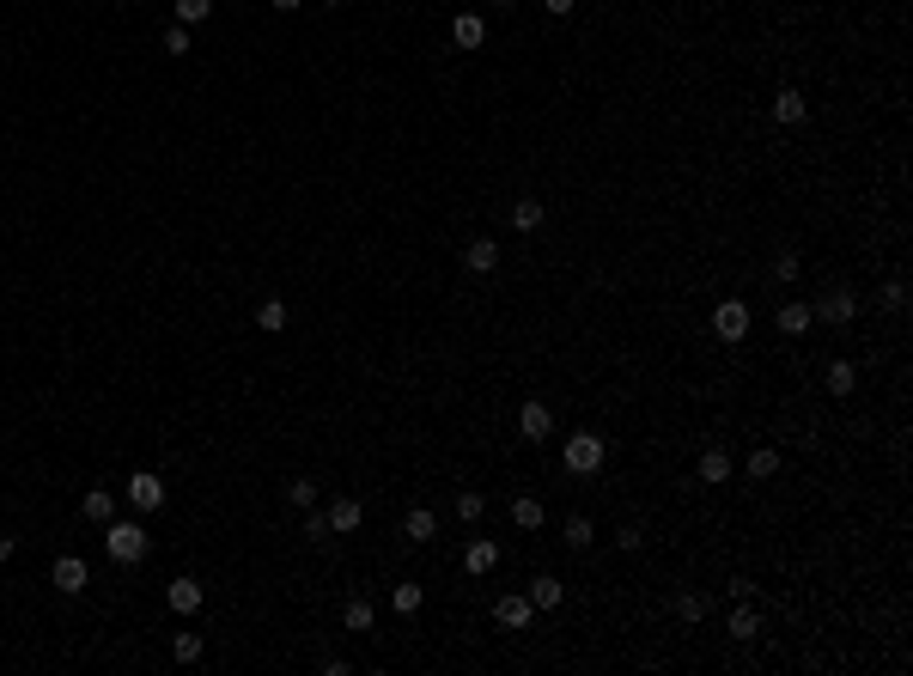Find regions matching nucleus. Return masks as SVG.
I'll return each instance as SVG.
<instances>
[{"label":"nucleus","mask_w":913,"mask_h":676,"mask_svg":"<svg viewBox=\"0 0 913 676\" xmlns=\"http://www.w3.org/2000/svg\"><path fill=\"white\" fill-rule=\"evenodd\" d=\"M609 457V439L603 432H572L567 451H561V463H567V475H597Z\"/></svg>","instance_id":"obj_1"},{"label":"nucleus","mask_w":913,"mask_h":676,"mask_svg":"<svg viewBox=\"0 0 913 676\" xmlns=\"http://www.w3.org/2000/svg\"><path fill=\"white\" fill-rule=\"evenodd\" d=\"M104 549H110V561H116V567H134V561H146V531H141V524H128V518H110Z\"/></svg>","instance_id":"obj_2"},{"label":"nucleus","mask_w":913,"mask_h":676,"mask_svg":"<svg viewBox=\"0 0 913 676\" xmlns=\"http://www.w3.org/2000/svg\"><path fill=\"white\" fill-rule=\"evenodd\" d=\"M810 317H816V323H829V329H847L852 317H858V293H852V287H834V293H822V299L810 305Z\"/></svg>","instance_id":"obj_3"},{"label":"nucleus","mask_w":913,"mask_h":676,"mask_svg":"<svg viewBox=\"0 0 913 676\" xmlns=\"http://www.w3.org/2000/svg\"><path fill=\"white\" fill-rule=\"evenodd\" d=\"M712 335H719V342H743V335H749V305H743V299H725V305L712 311Z\"/></svg>","instance_id":"obj_4"},{"label":"nucleus","mask_w":913,"mask_h":676,"mask_svg":"<svg viewBox=\"0 0 913 676\" xmlns=\"http://www.w3.org/2000/svg\"><path fill=\"white\" fill-rule=\"evenodd\" d=\"M85 579H92V573H85L80 554H61L55 567H49V585H55L61 597H80V592H85Z\"/></svg>","instance_id":"obj_5"},{"label":"nucleus","mask_w":913,"mask_h":676,"mask_svg":"<svg viewBox=\"0 0 913 676\" xmlns=\"http://www.w3.org/2000/svg\"><path fill=\"white\" fill-rule=\"evenodd\" d=\"M128 500H134L141 512H159V506H164V482L153 470H134V475H128Z\"/></svg>","instance_id":"obj_6"},{"label":"nucleus","mask_w":913,"mask_h":676,"mask_svg":"<svg viewBox=\"0 0 913 676\" xmlns=\"http://www.w3.org/2000/svg\"><path fill=\"white\" fill-rule=\"evenodd\" d=\"M694 475H700L707 488H725V482H730V451L725 445H707V451H700V463H694Z\"/></svg>","instance_id":"obj_7"},{"label":"nucleus","mask_w":913,"mask_h":676,"mask_svg":"<svg viewBox=\"0 0 913 676\" xmlns=\"http://www.w3.org/2000/svg\"><path fill=\"white\" fill-rule=\"evenodd\" d=\"M518 432L542 445L548 432H554V409H548V403H524V409H518Z\"/></svg>","instance_id":"obj_8"},{"label":"nucleus","mask_w":913,"mask_h":676,"mask_svg":"<svg viewBox=\"0 0 913 676\" xmlns=\"http://www.w3.org/2000/svg\"><path fill=\"white\" fill-rule=\"evenodd\" d=\"M804 116H810V98H804V92H791V85H786V92L773 98V123H779V128H798Z\"/></svg>","instance_id":"obj_9"},{"label":"nucleus","mask_w":913,"mask_h":676,"mask_svg":"<svg viewBox=\"0 0 913 676\" xmlns=\"http://www.w3.org/2000/svg\"><path fill=\"white\" fill-rule=\"evenodd\" d=\"M463 567H469L475 579H487L493 567H500V542H487V536H475V542L463 549Z\"/></svg>","instance_id":"obj_10"},{"label":"nucleus","mask_w":913,"mask_h":676,"mask_svg":"<svg viewBox=\"0 0 913 676\" xmlns=\"http://www.w3.org/2000/svg\"><path fill=\"white\" fill-rule=\"evenodd\" d=\"M463 263H469V274H493V268H500V244H493V238H469Z\"/></svg>","instance_id":"obj_11"},{"label":"nucleus","mask_w":913,"mask_h":676,"mask_svg":"<svg viewBox=\"0 0 913 676\" xmlns=\"http://www.w3.org/2000/svg\"><path fill=\"white\" fill-rule=\"evenodd\" d=\"M202 585H195V579H171V592H164V603H171V610H177V615H195V610H202Z\"/></svg>","instance_id":"obj_12"},{"label":"nucleus","mask_w":913,"mask_h":676,"mask_svg":"<svg viewBox=\"0 0 913 676\" xmlns=\"http://www.w3.org/2000/svg\"><path fill=\"white\" fill-rule=\"evenodd\" d=\"M530 615H536L530 597H500V603H493V621H500V628H530Z\"/></svg>","instance_id":"obj_13"},{"label":"nucleus","mask_w":913,"mask_h":676,"mask_svg":"<svg viewBox=\"0 0 913 676\" xmlns=\"http://www.w3.org/2000/svg\"><path fill=\"white\" fill-rule=\"evenodd\" d=\"M323 518H329V531H335V536H347V531H360V524H365V506H360V500H335Z\"/></svg>","instance_id":"obj_14"},{"label":"nucleus","mask_w":913,"mask_h":676,"mask_svg":"<svg viewBox=\"0 0 913 676\" xmlns=\"http://www.w3.org/2000/svg\"><path fill=\"white\" fill-rule=\"evenodd\" d=\"M451 37H457V49H481V43H487V19H481V13H457Z\"/></svg>","instance_id":"obj_15"},{"label":"nucleus","mask_w":913,"mask_h":676,"mask_svg":"<svg viewBox=\"0 0 913 676\" xmlns=\"http://www.w3.org/2000/svg\"><path fill=\"white\" fill-rule=\"evenodd\" d=\"M822 384H829V396H852V384H858V366H852V360H829Z\"/></svg>","instance_id":"obj_16"},{"label":"nucleus","mask_w":913,"mask_h":676,"mask_svg":"<svg viewBox=\"0 0 913 676\" xmlns=\"http://www.w3.org/2000/svg\"><path fill=\"white\" fill-rule=\"evenodd\" d=\"M342 621H347V634H372V621H378V610H372L365 597H347V603H342Z\"/></svg>","instance_id":"obj_17"},{"label":"nucleus","mask_w":913,"mask_h":676,"mask_svg":"<svg viewBox=\"0 0 913 676\" xmlns=\"http://www.w3.org/2000/svg\"><path fill=\"white\" fill-rule=\"evenodd\" d=\"M542 220H548V207L536 202V195H518V202H511V225H518V232H536Z\"/></svg>","instance_id":"obj_18"},{"label":"nucleus","mask_w":913,"mask_h":676,"mask_svg":"<svg viewBox=\"0 0 913 676\" xmlns=\"http://www.w3.org/2000/svg\"><path fill=\"white\" fill-rule=\"evenodd\" d=\"M402 536L408 542H432V536H439V518L426 512V506H414V512L402 518Z\"/></svg>","instance_id":"obj_19"},{"label":"nucleus","mask_w":913,"mask_h":676,"mask_svg":"<svg viewBox=\"0 0 913 676\" xmlns=\"http://www.w3.org/2000/svg\"><path fill=\"white\" fill-rule=\"evenodd\" d=\"M810 323H816V317H810L804 299H786V305H779V329H786V335H804Z\"/></svg>","instance_id":"obj_20"},{"label":"nucleus","mask_w":913,"mask_h":676,"mask_svg":"<svg viewBox=\"0 0 913 676\" xmlns=\"http://www.w3.org/2000/svg\"><path fill=\"white\" fill-rule=\"evenodd\" d=\"M561 542H567V549H579V554H585L590 542H597V524H590L585 512H572V518H567V536H561Z\"/></svg>","instance_id":"obj_21"},{"label":"nucleus","mask_w":913,"mask_h":676,"mask_svg":"<svg viewBox=\"0 0 913 676\" xmlns=\"http://www.w3.org/2000/svg\"><path fill=\"white\" fill-rule=\"evenodd\" d=\"M542 500H530V493H524V500H511V524H518V531H542Z\"/></svg>","instance_id":"obj_22"},{"label":"nucleus","mask_w":913,"mask_h":676,"mask_svg":"<svg viewBox=\"0 0 913 676\" xmlns=\"http://www.w3.org/2000/svg\"><path fill=\"white\" fill-rule=\"evenodd\" d=\"M561 597H567V585H561V579H554V573H542V579H536V585H530V603H536V610H554Z\"/></svg>","instance_id":"obj_23"},{"label":"nucleus","mask_w":913,"mask_h":676,"mask_svg":"<svg viewBox=\"0 0 913 676\" xmlns=\"http://www.w3.org/2000/svg\"><path fill=\"white\" fill-rule=\"evenodd\" d=\"M80 512L92 518V524H110V518H116V500H110V493H104V488H92V493H85V500H80Z\"/></svg>","instance_id":"obj_24"},{"label":"nucleus","mask_w":913,"mask_h":676,"mask_svg":"<svg viewBox=\"0 0 913 676\" xmlns=\"http://www.w3.org/2000/svg\"><path fill=\"white\" fill-rule=\"evenodd\" d=\"M256 329H268V335L286 329V299H263V305H256Z\"/></svg>","instance_id":"obj_25"},{"label":"nucleus","mask_w":913,"mask_h":676,"mask_svg":"<svg viewBox=\"0 0 913 676\" xmlns=\"http://www.w3.org/2000/svg\"><path fill=\"white\" fill-rule=\"evenodd\" d=\"M755 634H761L755 610H749V603H737V610H730V640H755Z\"/></svg>","instance_id":"obj_26"},{"label":"nucleus","mask_w":913,"mask_h":676,"mask_svg":"<svg viewBox=\"0 0 913 676\" xmlns=\"http://www.w3.org/2000/svg\"><path fill=\"white\" fill-rule=\"evenodd\" d=\"M773 470H779V451H773V445H761V451H749V475H755V482H768V475Z\"/></svg>","instance_id":"obj_27"},{"label":"nucleus","mask_w":913,"mask_h":676,"mask_svg":"<svg viewBox=\"0 0 913 676\" xmlns=\"http://www.w3.org/2000/svg\"><path fill=\"white\" fill-rule=\"evenodd\" d=\"M421 585H396V592H390V610H396V615H414V610H421Z\"/></svg>","instance_id":"obj_28"},{"label":"nucleus","mask_w":913,"mask_h":676,"mask_svg":"<svg viewBox=\"0 0 913 676\" xmlns=\"http://www.w3.org/2000/svg\"><path fill=\"white\" fill-rule=\"evenodd\" d=\"M798 268H804V263H798V250H779V256H773V281L791 287V281H798Z\"/></svg>","instance_id":"obj_29"},{"label":"nucleus","mask_w":913,"mask_h":676,"mask_svg":"<svg viewBox=\"0 0 913 676\" xmlns=\"http://www.w3.org/2000/svg\"><path fill=\"white\" fill-rule=\"evenodd\" d=\"M213 19V0H177V25H202Z\"/></svg>","instance_id":"obj_30"},{"label":"nucleus","mask_w":913,"mask_h":676,"mask_svg":"<svg viewBox=\"0 0 913 676\" xmlns=\"http://www.w3.org/2000/svg\"><path fill=\"white\" fill-rule=\"evenodd\" d=\"M481 512H487V500H481L475 488H463V493H457V518H463V524H475Z\"/></svg>","instance_id":"obj_31"},{"label":"nucleus","mask_w":913,"mask_h":676,"mask_svg":"<svg viewBox=\"0 0 913 676\" xmlns=\"http://www.w3.org/2000/svg\"><path fill=\"white\" fill-rule=\"evenodd\" d=\"M171 658H177V664H195V658H202V634H177L171 640Z\"/></svg>","instance_id":"obj_32"},{"label":"nucleus","mask_w":913,"mask_h":676,"mask_svg":"<svg viewBox=\"0 0 913 676\" xmlns=\"http://www.w3.org/2000/svg\"><path fill=\"white\" fill-rule=\"evenodd\" d=\"M159 49L164 55H189V25H171V31L159 37Z\"/></svg>","instance_id":"obj_33"},{"label":"nucleus","mask_w":913,"mask_h":676,"mask_svg":"<svg viewBox=\"0 0 913 676\" xmlns=\"http://www.w3.org/2000/svg\"><path fill=\"white\" fill-rule=\"evenodd\" d=\"M883 311H908V281H901V274L883 281Z\"/></svg>","instance_id":"obj_34"},{"label":"nucleus","mask_w":913,"mask_h":676,"mask_svg":"<svg viewBox=\"0 0 913 676\" xmlns=\"http://www.w3.org/2000/svg\"><path fill=\"white\" fill-rule=\"evenodd\" d=\"M676 615H682V621H700V615H707V597H700V592H682V597H676Z\"/></svg>","instance_id":"obj_35"},{"label":"nucleus","mask_w":913,"mask_h":676,"mask_svg":"<svg viewBox=\"0 0 913 676\" xmlns=\"http://www.w3.org/2000/svg\"><path fill=\"white\" fill-rule=\"evenodd\" d=\"M286 500H293V506H299V512H304V506H317V482H304V475H299V482H293V488H286Z\"/></svg>","instance_id":"obj_36"},{"label":"nucleus","mask_w":913,"mask_h":676,"mask_svg":"<svg viewBox=\"0 0 913 676\" xmlns=\"http://www.w3.org/2000/svg\"><path fill=\"white\" fill-rule=\"evenodd\" d=\"M304 536H311V542H323V536H329V518L311 512V506H304Z\"/></svg>","instance_id":"obj_37"},{"label":"nucleus","mask_w":913,"mask_h":676,"mask_svg":"<svg viewBox=\"0 0 913 676\" xmlns=\"http://www.w3.org/2000/svg\"><path fill=\"white\" fill-rule=\"evenodd\" d=\"M542 6H548V13H554V19H567V13H572V6H579V0H542Z\"/></svg>","instance_id":"obj_38"},{"label":"nucleus","mask_w":913,"mask_h":676,"mask_svg":"<svg viewBox=\"0 0 913 676\" xmlns=\"http://www.w3.org/2000/svg\"><path fill=\"white\" fill-rule=\"evenodd\" d=\"M268 6H274V13H299L304 0H268Z\"/></svg>","instance_id":"obj_39"},{"label":"nucleus","mask_w":913,"mask_h":676,"mask_svg":"<svg viewBox=\"0 0 913 676\" xmlns=\"http://www.w3.org/2000/svg\"><path fill=\"white\" fill-rule=\"evenodd\" d=\"M0 561H13V536H0Z\"/></svg>","instance_id":"obj_40"},{"label":"nucleus","mask_w":913,"mask_h":676,"mask_svg":"<svg viewBox=\"0 0 913 676\" xmlns=\"http://www.w3.org/2000/svg\"><path fill=\"white\" fill-rule=\"evenodd\" d=\"M487 6H500V13H506V6H518V0H487Z\"/></svg>","instance_id":"obj_41"}]
</instances>
